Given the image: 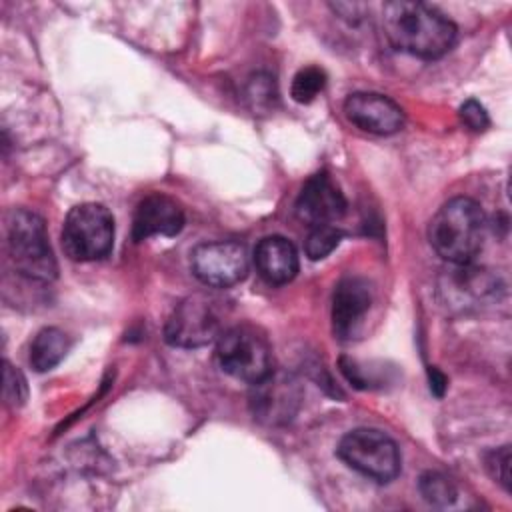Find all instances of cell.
I'll return each instance as SVG.
<instances>
[{
    "label": "cell",
    "mask_w": 512,
    "mask_h": 512,
    "mask_svg": "<svg viewBox=\"0 0 512 512\" xmlns=\"http://www.w3.org/2000/svg\"><path fill=\"white\" fill-rule=\"evenodd\" d=\"M372 306V288L366 278L344 276L332 296V330L338 340H352L360 334Z\"/></svg>",
    "instance_id": "cell-11"
},
{
    "label": "cell",
    "mask_w": 512,
    "mask_h": 512,
    "mask_svg": "<svg viewBox=\"0 0 512 512\" xmlns=\"http://www.w3.org/2000/svg\"><path fill=\"white\" fill-rule=\"evenodd\" d=\"M294 210L298 220L310 228L334 224L346 212V198L338 184L326 172H320L306 180Z\"/></svg>",
    "instance_id": "cell-12"
},
{
    "label": "cell",
    "mask_w": 512,
    "mask_h": 512,
    "mask_svg": "<svg viewBox=\"0 0 512 512\" xmlns=\"http://www.w3.org/2000/svg\"><path fill=\"white\" fill-rule=\"evenodd\" d=\"M460 120L464 122L466 128H470V130H474V132L486 130L488 124H490L488 112H486L484 106L478 104L476 100H466V102L460 106Z\"/></svg>",
    "instance_id": "cell-22"
},
{
    "label": "cell",
    "mask_w": 512,
    "mask_h": 512,
    "mask_svg": "<svg viewBox=\"0 0 512 512\" xmlns=\"http://www.w3.org/2000/svg\"><path fill=\"white\" fill-rule=\"evenodd\" d=\"M382 30L396 50L424 60L444 56L456 42L454 22L424 2H386L382 6Z\"/></svg>",
    "instance_id": "cell-1"
},
{
    "label": "cell",
    "mask_w": 512,
    "mask_h": 512,
    "mask_svg": "<svg viewBox=\"0 0 512 512\" xmlns=\"http://www.w3.org/2000/svg\"><path fill=\"white\" fill-rule=\"evenodd\" d=\"M184 228V210L166 194L146 196L134 212L132 236L146 240L150 236H176Z\"/></svg>",
    "instance_id": "cell-14"
},
{
    "label": "cell",
    "mask_w": 512,
    "mask_h": 512,
    "mask_svg": "<svg viewBox=\"0 0 512 512\" xmlns=\"http://www.w3.org/2000/svg\"><path fill=\"white\" fill-rule=\"evenodd\" d=\"M6 252L16 272L30 280L52 282L58 276L46 224L36 212L14 208L6 214Z\"/></svg>",
    "instance_id": "cell-3"
},
{
    "label": "cell",
    "mask_w": 512,
    "mask_h": 512,
    "mask_svg": "<svg viewBox=\"0 0 512 512\" xmlns=\"http://www.w3.org/2000/svg\"><path fill=\"white\" fill-rule=\"evenodd\" d=\"M484 236L486 216L482 206L468 196L448 200L428 224L430 246L450 264L472 262L482 250Z\"/></svg>",
    "instance_id": "cell-2"
},
{
    "label": "cell",
    "mask_w": 512,
    "mask_h": 512,
    "mask_svg": "<svg viewBox=\"0 0 512 512\" xmlns=\"http://www.w3.org/2000/svg\"><path fill=\"white\" fill-rule=\"evenodd\" d=\"M428 376H430V388H432V392H434L436 396H442L444 390H446V378H444V374H440L434 366H430Z\"/></svg>",
    "instance_id": "cell-23"
},
{
    "label": "cell",
    "mask_w": 512,
    "mask_h": 512,
    "mask_svg": "<svg viewBox=\"0 0 512 512\" xmlns=\"http://www.w3.org/2000/svg\"><path fill=\"white\" fill-rule=\"evenodd\" d=\"M254 264L268 284H288L300 268L296 246L284 236H266L254 248Z\"/></svg>",
    "instance_id": "cell-15"
},
{
    "label": "cell",
    "mask_w": 512,
    "mask_h": 512,
    "mask_svg": "<svg viewBox=\"0 0 512 512\" xmlns=\"http://www.w3.org/2000/svg\"><path fill=\"white\" fill-rule=\"evenodd\" d=\"M216 360L228 376L246 384H256L274 370L270 342L248 324L230 326L218 336Z\"/></svg>",
    "instance_id": "cell-5"
},
{
    "label": "cell",
    "mask_w": 512,
    "mask_h": 512,
    "mask_svg": "<svg viewBox=\"0 0 512 512\" xmlns=\"http://www.w3.org/2000/svg\"><path fill=\"white\" fill-rule=\"evenodd\" d=\"M250 406L254 418L266 424H286L300 406V386L292 376L272 370L264 380L252 384Z\"/></svg>",
    "instance_id": "cell-10"
},
{
    "label": "cell",
    "mask_w": 512,
    "mask_h": 512,
    "mask_svg": "<svg viewBox=\"0 0 512 512\" xmlns=\"http://www.w3.org/2000/svg\"><path fill=\"white\" fill-rule=\"evenodd\" d=\"M192 274L210 288H228L242 282L250 262L246 248L234 240L198 244L190 252Z\"/></svg>",
    "instance_id": "cell-9"
},
{
    "label": "cell",
    "mask_w": 512,
    "mask_h": 512,
    "mask_svg": "<svg viewBox=\"0 0 512 512\" xmlns=\"http://www.w3.org/2000/svg\"><path fill=\"white\" fill-rule=\"evenodd\" d=\"M344 116L356 128L388 136L404 126L402 108L388 96L378 92H354L344 100Z\"/></svg>",
    "instance_id": "cell-13"
},
{
    "label": "cell",
    "mask_w": 512,
    "mask_h": 512,
    "mask_svg": "<svg viewBox=\"0 0 512 512\" xmlns=\"http://www.w3.org/2000/svg\"><path fill=\"white\" fill-rule=\"evenodd\" d=\"M114 246V218L96 202L74 206L62 226V248L70 260L94 262L110 254Z\"/></svg>",
    "instance_id": "cell-6"
},
{
    "label": "cell",
    "mask_w": 512,
    "mask_h": 512,
    "mask_svg": "<svg viewBox=\"0 0 512 512\" xmlns=\"http://www.w3.org/2000/svg\"><path fill=\"white\" fill-rule=\"evenodd\" d=\"M340 240H342V230H338L334 224L312 226L304 242V252L310 260H322L338 248Z\"/></svg>",
    "instance_id": "cell-18"
},
{
    "label": "cell",
    "mask_w": 512,
    "mask_h": 512,
    "mask_svg": "<svg viewBox=\"0 0 512 512\" xmlns=\"http://www.w3.org/2000/svg\"><path fill=\"white\" fill-rule=\"evenodd\" d=\"M418 490L422 498L432 506H450L458 496L454 482L442 472H432V470L420 476Z\"/></svg>",
    "instance_id": "cell-17"
},
{
    "label": "cell",
    "mask_w": 512,
    "mask_h": 512,
    "mask_svg": "<svg viewBox=\"0 0 512 512\" xmlns=\"http://www.w3.org/2000/svg\"><path fill=\"white\" fill-rule=\"evenodd\" d=\"M68 348H70V340L60 328H54V326L42 328L30 344L28 362L36 372H48L64 360Z\"/></svg>",
    "instance_id": "cell-16"
},
{
    "label": "cell",
    "mask_w": 512,
    "mask_h": 512,
    "mask_svg": "<svg viewBox=\"0 0 512 512\" xmlns=\"http://www.w3.org/2000/svg\"><path fill=\"white\" fill-rule=\"evenodd\" d=\"M324 86H326L324 70L318 66H306V68H300L292 78L290 94L296 102L308 104L324 90Z\"/></svg>",
    "instance_id": "cell-19"
},
{
    "label": "cell",
    "mask_w": 512,
    "mask_h": 512,
    "mask_svg": "<svg viewBox=\"0 0 512 512\" xmlns=\"http://www.w3.org/2000/svg\"><path fill=\"white\" fill-rule=\"evenodd\" d=\"M336 450L352 470L380 484H386L400 474V450L382 430L354 428L342 436Z\"/></svg>",
    "instance_id": "cell-7"
},
{
    "label": "cell",
    "mask_w": 512,
    "mask_h": 512,
    "mask_svg": "<svg viewBox=\"0 0 512 512\" xmlns=\"http://www.w3.org/2000/svg\"><path fill=\"white\" fill-rule=\"evenodd\" d=\"M4 400L12 408L26 400V380L10 362H4Z\"/></svg>",
    "instance_id": "cell-20"
},
{
    "label": "cell",
    "mask_w": 512,
    "mask_h": 512,
    "mask_svg": "<svg viewBox=\"0 0 512 512\" xmlns=\"http://www.w3.org/2000/svg\"><path fill=\"white\" fill-rule=\"evenodd\" d=\"M510 446H502L492 450L486 456V468L490 476L504 486V490H510Z\"/></svg>",
    "instance_id": "cell-21"
},
{
    "label": "cell",
    "mask_w": 512,
    "mask_h": 512,
    "mask_svg": "<svg viewBox=\"0 0 512 512\" xmlns=\"http://www.w3.org/2000/svg\"><path fill=\"white\" fill-rule=\"evenodd\" d=\"M226 306L220 298L208 292L186 296L168 316L164 340L174 348H202L218 340L224 328Z\"/></svg>",
    "instance_id": "cell-4"
},
{
    "label": "cell",
    "mask_w": 512,
    "mask_h": 512,
    "mask_svg": "<svg viewBox=\"0 0 512 512\" xmlns=\"http://www.w3.org/2000/svg\"><path fill=\"white\" fill-rule=\"evenodd\" d=\"M502 292L504 284L498 274L472 262L452 264L438 278V298L454 314L480 310L498 300Z\"/></svg>",
    "instance_id": "cell-8"
}]
</instances>
